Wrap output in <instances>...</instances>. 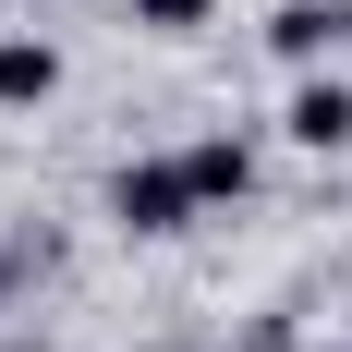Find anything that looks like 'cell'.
<instances>
[{
    "instance_id": "cell-1",
    "label": "cell",
    "mask_w": 352,
    "mask_h": 352,
    "mask_svg": "<svg viewBox=\"0 0 352 352\" xmlns=\"http://www.w3.org/2000/svg\"><path fill=\"white\" fill-rule=\"evenodd\" d=\"M109 219H122L134 243H170V231L207 219V195H195L182 158H122V170H109Z\"/></svg>"
},
{
    "instance_id": "cell-2",
    "label": "cell",
    "mask_w": 352,
    "mask_h": 352,
    "mask_svg": "<svg viewBox=\"0 0 352 352\" xmlns=\"http://www.w3.org/2000/svg\"><path fill=\"white\" fill-rule=\"evenodd\" d=\"M280 122H292V146H316V158H340V146H352V85H340V73H304Z\"/></svg>"
},
{
    "instance_id": "cell-3",
    "label": "cell",
    "mask_w": 352,
    "mask_h": 352,
    "mask_svg": "<svg viewBox=\"0 0 352 352\" xmlns=\"http://www.w3.org/2000/svg\"><path fill=\"white\" fill-rule=\"evenodd\" d=\"M340 36H352V0H280V12H267V49H280V61H328Z\"/></svg>"
},
{
    "instance_id": "cell-4",
    "label": "cell",
    "mask_w": 352,
    "mask_h": 352,
    "mask_svg": "<svg viewBox=\"0 0 352 352\" xmlns=\"http://www.w3.org/2000/svg\"><path fill=\"white\" fill-rule=\"evenodd\" d=\"M182 170H195L207 207H243V195H255V146H243V134H195V146H182Z\"/></svg>"
},
{
    "instance_id": "cell-5",
    "label": "cell",
    "mask_w": 352,
    "mask_h": 352,
    "mask_svg": "<svg viewBox=\"0 0 352 352\" xmlns=\"http://www.w3.org/2000/svg\"><path fill=\"white\" fill-rule=\"evenodd\" d=\"M61 98V49L49 36H0V109H49Z\"/></svg>"
},
{
    "instance_id": "cell-6",
    "label": "cell",
    "mask_w": 352,
    "mask_h": 352,
    "mask_svg": "<svg viewBox=\"0 0 352 352\" xmlns=\"http://www.w3.org/2000/svg\"><path fill=\"white\" fill-rule=\"evenodd\" d=\"M219 0H122V25H146V36H195Z\"/></svg>"
},
{
    "instance_id": "cell-7",
    "label": "cell",
    "mask_w": 352,
    "mask_h": 352,
    "mask_svg": "<svg viewBox=\"0 0 352 352\" xmlns=\"http://www.w3.org/2000/svg\"><path fill=\"white\" fill-rule=\"evenodd\" d=\"M255 352H280V340H255Z\"/></svg>"
}]
</instances>
